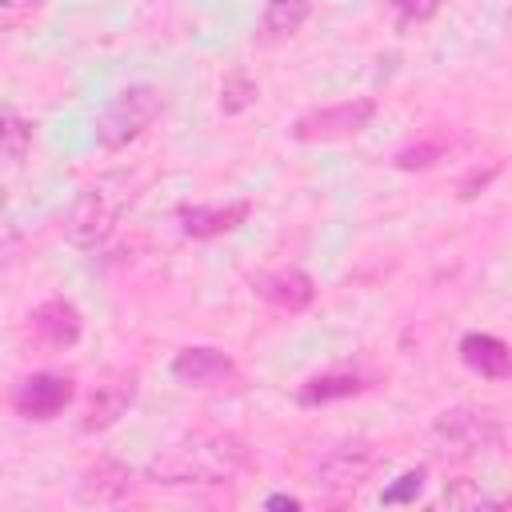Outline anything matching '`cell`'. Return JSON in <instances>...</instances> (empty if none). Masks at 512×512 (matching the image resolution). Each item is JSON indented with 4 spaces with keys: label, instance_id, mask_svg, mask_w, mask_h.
<instances>
[{
    "label": "cell",
    "instance_id": "cell-1",
    "mask_svg": "<svg viewBox=\"0 0 512 512\" xmlns=\"http://www.w3.org/2000/svg\"><path fill=\"white\" fill-rule=\"evenodd\" d=\"M252 464L248 444L232 432H196L160 456L148 460L144 480L152 484H196V488H216L236 480Z\"/></svg>",
    "mask_w": 512,
    "mask_h": 512
},
{
    "label": "cell",
    "instance_id": "cell-2",
    "mask_svg": "<svg viewBox=\"0 0 512 512\" xmlns=\"http://www.w3.org/2000/svg\"><path fill=\"white\" fill-rule=\"evenodd\" d=\"M124 208H128V188H124V180H120V176H104V180L88 184V188L72 200V208L64 212V236H68L76 248H96V244H104V240L116 232Z\"/></svg>",
    "mask_w": 512,
    "mask_h": 512
},
{
    "label": "cell",
    "instance_id": "cell-3",
    "mask_svg": "<svg viewBox=\"0 0 512 512\" xmlns=\"http://www.w3.org/2000/svg\"><path fill=\"white\" fill-rule=\"evenodd\" d=\"M160 112H164V92L156 84H128L96 116V140H100V148H108V152L128 148L132 140H140L152 128V120Z\"/></svg>",
    "mask_w": 512,
    "mask_h": 512
},
{
    "label": "cell",
    "instance_id": "cell-4",
    "mask_svg": "<svg viewBox=\"0 0 512 512\" xmlns=\"http://www.w3.org/2000/svg\"><path fill=\"white\" fill-rule=\"evenodd\" d=\"M500 440H504L500 420L480 408H448L432 420V444L448 460H476L484 452H496Z\"/></svg>",
    "mask_w": 512,
    "mask_h": 512
},
{
    "label": "cell",
    "instance_id": "cell-5",
    "mask_svg": "<svg viewBox=\"0 0 512 512\" xmlns=\"http://www.w3.org/2000/svg\"><path fill=\"white\" fill-rule=\"evenodd\" d=\"M372 116H376V100L356 96V100H344V104H332V108L304 112L288 132H292V140H340V136L364 132Z\"/></svg>",
    "mask_w": 512,
    "mask_h": 512
},
{
    "label": "cell",
    "instance_id": "cell-6",
    "mask_svg": "<svg viewBox=\"0 0 512 512\" xmlns=\"http://www.w3.org/2000/svg\"><path fill=\"white\" fill-rule=\"evenodd\" d=\"M376 468V448L368 440H344L336 448H328L316 464V488L320 492H352L368 480V472Z\"/></svg>",
    "mask_w": 512,
    "mask_h": 512
},
{
    "label": "cell",
    "instance_id": "cell-7",
    "mask_svg": "<svg viewBox=\"0 0 512 512\" xmlns=\"http://www.w3.org/2000/svg\"><path fill=\"white\" fill-rule=\"evenodd\" d=\"M76 396V384L72 376H60V372H32L16 384L12 392V408L24 416V420H52L60 416Z\"/></svg>",
    "mask_w": 512,
    "mask_h": 512
},
{
    "label": "cell",
    "instance_id": "cell-8",
    "mask_svg": "<svg viewBox=\"0 0 512 512\" xmlns=\"http://www.w3.org/2000/svg\"><path fill=\"white\" fill-rule=\"evenodd\" d=\"M172 376L184 384V388H220L228 380H236V364L228 352L220 348H208V344H192V348H180L172 356Z\"/></svg>",
    "mask_w": 512,
    "mask_h": 512
},
{
    "label": "cell",
    "instance_id": "cell-9",
    "mask_svg": "<svg viewBox=\"0 0 512 512\" xmlns=\"http://www.w3.org/2000/svg\"><path fill=\"white\" fill-rule=\"evenodd\" d=\"M132 484H136V476H132L128 464H120L112 456H100L96 464L84 468V476L76 484V500L88 504V508H108V504L128 500L132 496Z\"/></svg>",
    "mask_w": 512,
    "mask_h": 512
},
{
    "label": "cell",
    "instance_id": "cell-10",
    "mask_svg": "<svg viewBox=\"0 0 512 512\" xmlns=\"http://www.w3.org/2000/svg\"><path fill=\"white\" fill-rule=\"evenodd\" d=\"M252 292L280 312H304L316 300V284L304 268H272L252 276Z\"/></svg>",
    "mask_w": 512,
    "mask_h": 512
},
{
    "label": "cell",
    "instance_id": "cell-11",
    "mask_svg": "<svg viewBox=\"0 0 512 512\" xmlns=\"http://www.w3.org/2000/svg\"><path fill=\"white\" fill-rule=\"evenodd\" d=\"M132 400H136V372H116V376H108L104 384H96V392H92V400H88V408H84L80 428H84V432H104V428H112V424L132 408Z\"/></svg>",
    "mask_w": 512,
    "mask_h": 512
},
{
    "label": "cell",
    "instance_id": "cell-12",
    "mask_svg": "<svg viewBox=\"0 0 512 512\" xmlns=\"http://www.w3.org/2000/svg\"><path fill=\"white\" fill-rule=\"evenodd\" d=\"M252 204L248 200H232V204H188L180 208V232L192 240H212L224 236L232 228H240L248 220Z\"/></svg>",
    "mask_w": 512,
    "mask_h": 512
},
{
    "label": "cell",
    "instance_id": "cell-13",
    "mask_svg": "<svg viewBox=\"0 0 512 512\" xmlns=\"http://www.w3.org/2000/svg\"><path fill=\"white\" fill-rule=\"evenodd\" d=\"M32 332H36V340L48 344V348H72V344L80 340V332H84V320H80V312H76L72 300L52 296V300H44V304L32 312Z\"/></svg>",
    "mask_w": 512,
    "mask_h": 512
},
{
    "label": "cell",
    "instance_id": "cell-14",
    "mask_svg": "<svg viewBox=\"0 0 512 512\" xmlns=\"http://www.w3.org/2000/svg\"><path fill=\"white\" fill-rule=\"evenodd\" d=\"M460 360L480 380H508L512 376V348L492 332H468L460 340Z\"/></svg>",
    "mask_w": 512,
    "mask_h": 512
},
{
    "label": "cell",
    "instance_id": "cell-15",
    "mask_svg": "<svg viewBox=\"0 0 512 512\" xmlns=\"http://www.w3.org/2000/svg\"><path fill=\"white\" fill-rule=\"evenodd\" d=\"M364 376L356 372H320V376H308L296 392V404L300 408H320V404H332V400H344V396H356L364 392Z\"/></svg>",
    "mask_w": 512,
    "mask_h": 512
},
{
    "label": "cell",
    "instance_id": "cell-16",
    "mask_svg": "<svg viewBox=\"0 0 512 512\" xmlns=\"http://www.w3.org/2000/svg\"><path fill=\"white\" fill-rule=\"evenodd\" d=\"M308 16H312V0H264L260 36L264 40H288L304 28Z\"/></svg>",
    "mask_w": 512,
    "mask_h": 512
},
{
    "label": "cell",
    "instance_id": "cell-17",
    "mask_svg": "<svg viewBox=\"0 0 512 512\" xmlns=\"http://www.w3.org/2000/svg\"><path fill=\"white\" fill-rule=\"evenodd\" d=\"M0 140H4L8 168H20L24 156H28V148H32V124L20 120V112L12 104H4V112H0Z\"/></svg>",
    "mask_w": 512,
    "mask_h": 512
},
{
    "label": "cell",
    "instance_id": "cell-18",
    "mask_svg": "<svg viewBox=\"0 0 512 512\" xmlns=\"http://www.w3.org/2000/svg\"><path fill=\"white\" fill-rule=\"evenodd\" d=\"M256 96H260V88L244 68H228L224 72V80H220V112L224 116H240L244 108L256 104Z\"/></svg>",
    "mask_w": 512,
    "mask_h": 512
},
{
    "label": "cell",
    "instance_id": "cell-19",
    "mask_svg": "<svg viewBox=\"0 0 512 512\" xmlns=\"http://www.w3.org/2000/svg\"><path fill=\"white\" fill-rule=\"evenodd\" d=\"M444 152H448L444 140H416V144H404V148L392 156V164H396L400 172H424V168H432Z\"/></svg>",
    "mask_w": 512,
    "mask_h": 512
},
{
    "label": "cell",
    "instance_id": "cell-20",
    "mask_svg": "<svg viewBox=\"0 0 512 512\" xmlns=\"http://www.w3.org/2000/svg\"><path fill=\"white\" fill-rule=\"evenodd\" d=\"M420 488H424V468H408L396 476V484H388L380 492V504H408L420 496Z\"/></svg>",
    "mask_w": 512,
    "mask_h": 512
},
{
    "label": "cell",
    "instance_id": "cell-21",
    "mask_svg": "<svg viewBox=\"0 0 512 512\" xmlns=\"http://www.w3.org/2000/svg\"><path fill=\"white\" fill-rule=\"evenodd\" d=\"M388 4L400 16V24H424L440 12V0H388Z\"/></svg>",
    "mask_w": 512,
    "mask_h": 512
},
{
    "label": "cell",
    "instance_id": "cell-22",
    "mask_svg": "<svg viewBox=\"0 0 512 512\" xmlns=\"http://www.w3.org/2000/svg\"><path fill=\"white\" fill-rule=\"evenodd\" d=\"M496 172H500V164H488V168H472V172H464V176H460V184H456V196H460V200H476V196L496 180Z\"/></svg>",
    "mask_w": 512,
    "mask_h": 512
},
{
    "label": "cell",
    "instance_id": "cell-23",
    "mask_svg": "<svg viewBox=\"0 0 512 512\" xmlns=\"http://www.w3.org/2000/svg\"><path fill=\"white\" fill-rule=\"evenodd\" d=\"M36 4L40 0H0V24L12 32V28H20L32 12H36Z\"/></svg>",
    "mask_w": 512,
    "mask_h": 512
},
{
    "label": "cell",
    "instance_id": "cell-24",
    "mask_svg": "<svg viewBox=\"0 0 512 512\" xmlns=\"http://www.w3.org/2000/svg\"><path fill=\"white\" fill-rule=\"evenodd\" d=\"M444 504L476 508V504H484V492H476V488H472V480H456V484H448V488H444Z\"/></svg>",
    "mask_w": 512,
    "mask_h": 512
},
{
    "label": "cell",
    "instance_id": "cell-25",
    "mask_svg": "<svg viewBox=\"0 0 512 512\" xmlns=\"http://www.w3.org/2000/svg\"><path fill=\"white\" fill-rule=\"evenodd\" d=\"M264 508H300V500H296V496H280V492H276V496H268V500H264Z\"/></svg>",
    "mask_w": 512,
    "mask_h": 512
},
{
    "label": "cell",
    "instance_id": "cell-26",
    "mask_svg": "<svg viewBox=\"0 0 512 512\" xmlns=\"http://www.w3.org/2000/svg\"><path fill=\"white\" fill-rule=\"evenodd\" d=\"M508 28H512V12H508Z\"/></svg>",
    "mask_w": 512,
    "mask_h": 512
}]
</instances>
